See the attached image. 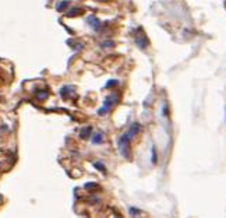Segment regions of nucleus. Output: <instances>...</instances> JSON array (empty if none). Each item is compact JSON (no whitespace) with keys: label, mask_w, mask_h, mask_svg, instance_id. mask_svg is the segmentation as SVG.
<instances>
[{"label":"nucleus","mask_w":226,"mask_h":218,"mask_svg":"<svg viewBox=\"0 0 226 218\" xmlns=\"http://www.w3.org/2000/svg\"><path fill=\"white\" fill-rule=\"evenodd\" d=\"M152 162H157V151H155V145L152 147Z\"/></svg>","instance_id":"14"},{"label":"nucleus","mask_w":226,"mask_h":218,"mask_svg":"<svg viewBox=\"0 0 226 218\" xmlns=\"http://www.w3.org/2000/svg\"><path fill=\"white\" fill-rule=\"evenodd\" d=\"M70 92H73V88H71V87H69V85L63 87V88L60 90V94H61V96H63V98H67Z\"/></svg>","instance_id":"8"},{"label":"nucleus","mask_w":226,"mask_h":218,"mask_svg":"<svg viewBox=\"0 0 226 218\" xmlns=\"http://www.w3.org/2000/svg\"><path fill=\"white\" fill-rule=\"evenodd\" d=\"M69 4H70L69 0H63V1H59V3L56 4V9L59 10V11H63V10H66L69 7Z\"/></svg>","instance_id":"7"},{"label":"nucleus","mask_w":226,"mask_h":218,"mask_svg":"<svg viewBox=\"0 0 226 218\" xmlns=\"http://www.w3.org/2000/svg\"><path fill=\"white\" fill-rule=\"evenodd\" d=\"M6 132H9V127L6 126V124H1V126H0V134H1V133H6Z\"/></svg>","instance_id":"15"},{"label":"nucleus","mask_w":226,"mask_h":218,"mask_svg":"<svg viewBox=\"0 0 226 218\" xmlns=\"http://www.w3.org/2000/svg\"><path fill=\"white\" fill-rule=\"evenodd\" d=\"M119 102V94H112L110 96H108V99L105 101V105L102 106L99 110H98V115L99 116H103V115H106L108 113V110L113 106V105H116Z\"/></svg>","instance_id":"2"},{"label":"nucleus","mask_w":226,"mask_h":218,"mask_svg":"<svg viewBox=\"0 0 226 218\" xmlns=\"http://www.w3.org/2000/svg\"><path fill=\"white\" fill-rule=\"evenodd\" d=\"M138 132H141V124H140V123H133V124H131V127L129 129V132H127V133H129L130 137L133 138V137L135 136V134H137Z\"/></svg>","instance_id":"4"},{"label":"nucleus","mask_w":226,"mask_h":218,"mask_svg":"<svg viewBox=\"0 0 226 218\" xmlns=\"http://www.w3.org/2000/svg\"><path fill=\"white\" fill-rule=\"evenodd\" d=\"M92 143L94 144H102V143H103V133H101V132L95 133L92 137Z\"/></svg>","instance_id":"5"},{"label":"nucleus","mask_w":226,"mask_h":218,"mask_svg":"<svg viewBox=\"0 0 226 218\" xmlns=\"http://www.w3.org/2000/svg\"><path fill=\"white\" fill-rule=\"evenodd\" d=\"M81 11H83L81 9H78V10H71V11H69V13H67V15H69V17H71V15H78V14H81Z\"/></svg>","instance_id":"12"},{"label":"nucleus","mask_w":226,"mask_h":218,"mask_svg":"<svg viewBox=\"0 0 226 218\" xmlns=\"http://www.w3.org/2000/svg\"><path fill=\"white\" fill-rule=\"evenodd\" d=\"M91 130H92V127H84L83 130H81V134H80V136H81V138H83V140H87L88 137H89V134H91Z\"/></svg>","instance_id":"6"},{"label":"nucleus","mask_w":226,"mask_h":218,"mask_svg":"<svg viewBox=\"0 0 226 218\" xmlns=\"http://www.w3.org/2000/svg\"><path fill=\"white\" fill-rule=\"evenodd\" d=\"M130 140H131L130 134H129V133H124V134L119 138V143H117L119 151L123 154V157H124V158H130V150H129Z\"/></svg>","instance_id":"1"},{"label":"nucleus","mask_w":226,"mask_h":218,"mask_svg":"<svg viewBox=\"0 0 226 218\" xmlns=\"http://www.w3.org/2000/svg\"><path fill=\"white\" fill-rule=\"evenodd\" d=\"M85 189H88V190H92V189H95V187H98L97 183H85Z\"/></svg>","instance_id":"13"},{"label":"nucleus","mask_w":226,"mask_h":218,"mask_svg":"<svg viewBox=\"0 0 226 218\" xmlns=\"http://www.w3.org/2000/svg\"><path fill=\"white\" fill-rule=\"evenodd\" d=\"M130 213L133 214V215H137V214H140V211L137 208H134V207H131V208H130Z\"/></svg>","instance_id":"16"},{"label":"nucleus","mask_w":226,"mask_h":218,"mask_svg":"<svg viewBox=\"0 0 226 218\" xmlns=\"http://www.w3.org/2000/svg\"><path fill=\"white\" fill-rule=\"evenodd\" d=\"M115 85H119V81L117 80H109L106 82V88H113Z\"/></svg>","instance_id":"11"},{"label":"nucleus","mask_w":226,"mask_h":218,"mask_svg":"<svg viewBox=\"0 0 226 218\" xmlns=\"http://www.w3.org/2000/svg\"><path fill=\"white\" fill-rule=\"evenodd\" d=\"M94 166H95V168H97L98 171H101L102 173L106 172V168L103 166V164H102V162H95V164H94Z\"/></svg>","instance_id":"10"},{"label":"nucleus","mask_w":226,"mask_h":218,"mask_svg":"<svg viewBox=\"0 0 226 218\" xmlns=\"http://www.w3.org/2000/svg\"><path fill=\"white\" fill-rule=\"evenodd\" d=\"M87 23L89 24V25H91L95 31H98V29H99V27H101V21H99L95 15H89V17H88V20H87Z\"/></svg>","instance_id":"3"},{"label":"nucleus","mask_w":226,"mask_h":218,"mask_svg":"<svg viewBox=\"0 0 226 218\" xmlns=\"http://www.w3.org/2000/svg\"><path fill=\"white\" fill-rule=\"evenodd\" d=\"M48 96H49V92H48V91H38L37 92L38 99H46Z\"/></svg>","instance_id":"9"}]
</instances>
